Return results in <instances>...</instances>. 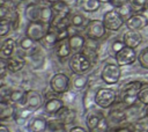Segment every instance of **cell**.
<instances>
[{
  "label": "cell",
  "mask_w": 148,
  "mask_h": 132,
  "mask_svg": "<svg viewBox=\"0 0 148 132\" xmlns=\"http://www.w3.org/2000/svg\"><path fill=\"white\" fill-rule=\"evenodd\" d=\"M143 83L139 80H133L125 83L119 90V101L127 107H132L139 102V93L141 91Z\"/></svg>",
  "instance_id": "6da1fadb"
},
{
  "label": "cell",
  "mask_w": 148,
  "mask_h": 132,
  "mask_svg": "<svg viewBox=\"0 0 148 132\" xmlns=\"http://www.w3.org/2000/svg\"><path fill=\"white\" fill-rule=\"evenodd\" d=\"M68 66L73 74H86L91 68L92 63L83 52H76L71 56Z\"/></svg>",
  "instance_id": "7a4b0ae2"
},
{
  "label": "cell",
  "mask_w": 148,
  "mask_h": 132,
  "mask_svg": "<svg viewBox=\"0 0 148 132\" xmlns=\"http://www.w3.org/2000/svg\"><path fill=\"white\" fill-rule=\"evenodd\" d=\"M117 94L113 89L101 87L95 93V104L101 109H110L116 104Z\"/></svg>",
  "instance_id": "3957f363"
},
{
  "label": "cell",
  "mask_w": 148,
  "mask_h": 132,
  "mask_svg": "<svg viewBox=\"0 0 148 132\" xmlns=\"http://www.w3.org/2000/svg\"><path fill=\"white\" fill-rule=\"evenodd\" d=\"M101 80L106 85H116L121 76V68L117 63H106L101 71Z\"/></svg>",
  "instance_id": "277c9868"
},
{
  "label": "cell",
  "mask_w": 148,
  "mask_h": 132,
  "mask_svg": "<svg viewBox=\"0 0 148 132\" xmlns=\"http://www.w3.org/2000/svg\"><path fill=\"white\" fill-rule=\"evenodd\" d=\"M69 87H71V79L65 73L61 72L54 73L50 79V88L57 95L67 93L69 90Z\"/></svg>",
  "instance_id": "5b68a950"
},
{
  "label": "cell",
  "mask_w": 148,
  "mask_h": 132,
  "mask_svg": "<svg viewBox=\"0 0 148 132\" xmlns=\"http://www.w3.org/2000/svg\"><path fill=\"white\" fill-rule=\"evenodd\" d=\"M102 20L104 22L106 30H109V31H118L125 24V21H126L124 19V16L114 8L105 12Z\"/></svg>",
  "instance_id": "8992f818"
},
{
  "label": "cell",
  "mask_w": 148,
  "mask_h": 132,
  "mask_svg": "<svg viewBox=\"0 0 148 132\" xmlns=\"http://www.w3.org/2000/svg\"><path fill=\"white\" fill-rule=\"evenodd\" d=\"M106 28L104 25L103 20H89L87 25L84 27V35L88 39H95L98 41L103 38L106 34Z\"/></svg>",
  "instance_id": "52a82bcc"
},
{
  "label": "cell",
  "mask_w": 148,
  "mask_h": 132,
  "mask_svg": "<svg viewBox=\"0 0 148 132\" xmlns=\"http://www.w3.org/2000/svg\"><path fill=\"white\" fill-rule=\"evenodd\" d=\"M50 24L43 23L40 21L37 22H29L25 28V36L34 39L37 43H40L42 39L45 37V35L49 32Z\"/></svg>",
  "instance_id": "ba28073f"
},
{
  "label": "cell",
  "mask_w": 148,
  "mask_h": 132,
  "mask_svg": "<svg viewBox=\"0 0 148 132\" xmlns=\"http://www.w3.org/2000/svg\"><path fill=\"white\" fill-rule=\"evenodd\" d=\"M114 59H116V63H117L120 67H123V66H128V65L134 64V63L138 60V53H136L135 49L125 46V47H124L123 50H120L117 54H114Z\"/></svg>",
  "instance_id": "9c48e42d"
},
{
  "label": "cell",
  "mask_w": 148,
  "mask_h": 132,
  "mask_svg": "<svg viewBox=\"0 0 148 132\" xmlns=\"http://www.w3.org/2000/svg\"><path fill=\"white\" fill-rule=\"evenodd\" d=\"M22 105L23 107H29L32 110L39 109L42 105H44L42 94L38 90H35V89L25 90V96H24V101H23Z\"/></svg>",
  "instance_id": "30bf717a"
},
{
  "label": "cell",
  "mask_w": 148,
  "mask_h": 132,
  "mask_svg": "<svg viewBox=\"0 0 148 132\" xmlns=\"http://www.w3.org/2000/svg\"><path fill=\"white\" fill-rule=\"evenodd\" d=\"M125 24H126L127 29H130V30L140 31L141 29H143V28H146L148 25V17L145 16L142 13L132 14L130 17L126 19Z\"/></svg>",
  "instance_id": "8fae6325"
},
{
  "label": "cell",
  "mask_w": 148,
  "mask_h": 132,
  "mask_svg": "<svg viewBox=\"0 0 148 132\" xmlns=\"http://www.w3.org/2000/svg\"><path fill=\"white\" fill-rule=\"evenodd\" d=\"M65 107V102L59 97H49L44 102V111L47 116H56L62 108Z\"/></svg>",
  "instance_id": "7c38bea8"
},
{
  "label": "cell",
  "mask_w": 148,
  "mask_h": 132,
  "mask_svg": "<svg viewBox=\"0 0 148 132\" xmlns=\"http://www.w3.org/2000/svg\"><path fill=\"white\" fill-rule=\"evenodd\" d=\"M27 130L29 132H47L49 131V119L45 117H34L27 124Z\"/></svg>",
  "instance_id": "4fadbf2b"
},
{
  "label": "cell",
  "mask_w": 148,
  "mask_h": 132,
  "mask_svg": "<svg viewBox=\"0 0 148 132\" xmlns=\"http://www.w3.org/2000/svg\"><path fill=\"white\" fill-rule=\"evenodd\" d=\"M123 41H124L126 46L132 47V49H136L142 42V35L138 30H130L128 29L123 35Z\"/></svg>",
  "instance_id": "5bb4252c"
},
{
  "label": "cell",
  "mask_w": 148,
  "mask_h": 132,
  "mask_svg": "<svg viewBox=\"0 0 148 132\" xmlns=\"http://www.w3.org/2000/svg\"><path fill=\"white\" fill-rule=\"evenodd\" d=\"M108 119L110 123H123L127 119V105L123 103L121 108H111L108 115Z\"/></svg>",
  "instance_id": "9a60e30c"
},
{
  "label": "cell",
  "mask_w": 148,
  "mask_h": 132,
  "mask_svg": "<svg viewBox=\"0 0 148 132\" xmlns=\"http://www.w3.org/2000/svg\"><path fill=\"white\" fill-rule=\"evenodd\" d=\"M68 43H69V46L72 49V52L76 53V52H82L83 51V49L86 46V43H87V39L81 34H72L68 38Z\"/></svg>",
  "instance_id": "2e32d148"
},
{
  "label": "cell",
  "mask_w": 148,
  "mask_h": 132,
  "mask_svg": "<svg viewBox=\"0 0 148 132\" xmlns=\"http://www.w3.org/2000/svg\"><path fill=\"white\" fill-rule=\"evenodd\" d=\"M56 117L66 126V125H69L72 123H74V120L76 119V111L67 105H65L57 115Z\"/></svg>",
  "instance_id": "e0dca14e"
},
{
  "label": "cell",
  "mask_w": 148,
  "mask_h": 132,
  "mask_svg": "<svg viewBox=\"0 0 148 132\" xmlns=\"http://www.w3.org/2000/svg\"><path fill=\"white\" fill-rule=\"evenodd\" d=\"M6 64H7V69L10 73H17L23 69V67L25 66V59L21 56H12L8 59H5Z\"/></svg>",
  "instance_id": "ac0fdd59"
},
{
  "label": "cell",
  "mask_w": 148,
  "mask_h": 132,
  "mask_svg": "<svg viewBox=\"0 0 148 132\" xmlns=\"http://www.w3.org/2000/svg\"><path fill=\"white\" fill-rule=\"evenodd\" d=\"M104 117V113L101 112V111H97V110H90L88 113H87V117H86V126H87V130L89 132H92L98 123L101 122V119Z\"/></svg>",
  "instance_id": "d6986e66"
},
{
  "label": "cell",
  "mask_w": 148,
  "mask_h": 132,
  "mask_svg": "<svg viewBox=\"0 0 148 132\" xmlns=\"http://www.w3.org/2000/svg\"><path fill=\"white\" fill-rule=\"evenodd\" d=\"M16 108L10 101H0V120L5 122L6 119L14 118Z\"/></svg>",
  "instance_id": "ffe728a7"
},
{
  "label": "cell",
  "mask_w": 148,
  "mask_h": 132,
  "mask_svg": "<svg viewBox=\"0 0 148 132\" xmlns=\"http://www.w3.org/2000/svg\"><path fill=\"white\" fill-rule=\"evenodd\" d=\"M40 7L36 2L28 3L24 9V16L29 22H37L40 20Z\"/></svg>",
  "instance_id": "44dd1931"
},
{
  "label": "cell",
  "mask_w": 148,
  "mask_h": 132,
  "mask_svg": "<svg viewBox=\"0 0 148 132\" xmlns=\"http://www.w3.org/2000/svg\"><path fill=\"white\" fill-rule=\"evenodd\" d=\"M53 49H54V53H56L57 58H59L60 60L68 58V57L73 53V52H72V49H71V46H69L68 39L59 41V42L56 44V46H54Z\"/></svg>",
  "instance_id": "7402d4cb"
},
{
  "label": "cell",
  "mask_w": 148,
  "mask_h": 132,
  "mask_svg": "<svg viewBox=\"0 0 148 132\" xmlns=\"http://www.w3.org/2000/svg\"><path fill=\"white\" fill-rule=\"evenodd\" d=\"M16 47V42L14 38H6L0 47V59H8L13 56Z\"/></svg>",
  "instance_id": "603a6c76"
},
{
  "label": "cell",
  "mask_w": 148,
  "mask_h": 132,
  "mask_svg": "<svg viewBox=\"0 0 148 132\" xmlns=\"http://www.w3.org/2000/svg\"><path fill=\"white\" fill-rule=\"evenodd\" d=\"M32 112H34V110L29 107H23L22 105L20 109H16V112H15V116H14V119H15L16 124H18V125L25 124L30 119V117L32 116Z\"/></svg>",
  "instance_id": "cb8c5ba5"
},
{
  "label": "cell",
  "mask_w": 148,
  "mask_h": 132,
  "mask_svg": "<svg viewBox=\"0 0 148 132\" xmlns=\"http://www.w3.org/2000/svg\"><path fill=\"white\" fill-rule=\"evenodd\" d=\"M79 6L84 13H95L99 9L101 1L99 0H80Z\"/></svg>",
  "instance_id": "d4e9b609"
},
{
  "label": "cell",
  "mask_w": 148,
  "mask_h": 132,
  "mask_svg": "<svg viewBox=\"0 0 148 132\" xmlns=\"http://www.w3.org/2000/svg\"><path fill=\"white\" fill-rule=\"evenodd\" d=\"M89 78L86 74H73L71 79V86L75 89H84L88 86Z\"/></svg>",
  "instance_id": "484cf974"
},
{
  "label": "cell",
  "mask_w": 148,
  "mask_h": 132,
  "mask_svg": "<svg viewBox=\"0 0 148 132\" xmlns=\"http://www.w3.org/2000/svg\"><path fill=\"white\" fill-rule=\"evenodd\" d=\"M88 21L89 20H87V17L82 13H79V12H76V13L72 12L69 15V23H71V25L75 27V28H81V27L84 28L87 25Z\"/></svg>",
  "instance_id": "4316f807"
},
{
  "label": "cell",
  "mask_w": 148,
  "mask_h": 132,
  "mask_svg": "<svg viewBox=\"0 0 148 132\" xmlns=\"http://www.w3.org/2000/svg\"><path fill=\"white\" fill-rule=\"evenodd\" d=\"M59 42L58 39V34H57V30L54 29H49V32L45 35V37L42 39V44L44 46H50V47H54L56 44Z\"/></svg>",
  "instance_id": "83f0119b"
},
{
  "label": "cell",
  "mask_w": 148,
  "mask_h": 132,
  "mask_svg": "<svg viewBox=\"0 0 148 132\" xmlns=\"http://www.w3.org/2000/svg\"><path fill=\"white\" fill-rule=\"evenodd\" d=\"M36 43H37V42H35L34 39L29 38L28 36H24V37H22V38L18 41V46H20L21 50H23V51L30 53L31 51H35V50L37 49V47H36Z\"/></svg>",
  "instance_id": "f1b7e54d"
},
{
  "label": "cell",
  "mask_w": 148,
  "mask_h": 132,
  "mask_svg": "<svg viewBox=\"0 0 148 132\" xmlns=\"http://www.w3.org/2000/svg\"><path fill=\"white\" fill-rule=\"evenodd\" d=\"M128 6L133 14L142 13L148 7V0H130Z\"/></svg>",
  "instance_id": "f546056e"
},
{
  "label": "cell",
  "mask_w": 148,
  "mask_h": 132,
  "mask_svg": "<svg viewBox=\"0 0 148 132\" xmlns=\"http://www.w3.org/2000/svg\"><path fill=\"white\" fill-rule=\"evenodd\" d=\"M52 19H53V10H52L51 5L42 6L40 7V20L39 21L43 22V23L50 24Z\"/></svg>",
  "instance_id": "4dcf8cb0"
},
{
  "label": "cell",
  "mask_w": 148,
  "mask_h": 132,
  "mask_svg": "<svg viewBox=\"0 0 148 132\" xmlns=\"http://www.w3.org/2000/svg\"><path fill=\"white\" fill-rule=\"evenodd\" d=\"M24 96H25V90L21 89V88H17V89H13L12 93H10V96H9V101L14 104H23V101H24Z\"/></svg>",
  "instance_id": "1f68e13d"
},
{
  "label": "cell",
  "mask_w": 148,
  "mask_h": 132,
  "mask_svg": "<svg viewBox=\"0 0 148 132\" xmlns=\"http://www.w3.org/2000/svg\"><path fill=\"white\" fill-rule=\"evenodd\" d=\"M65 130V125L54 116V118L49 119V131L50 132H61Z\"/></svg>",
  "instance_id": "d6a6232c"
},
{
  "label": "cell",
  "mask_w": 148,
  "mask_h": 132,
  "mask_svg": "<svg viewBox=\"0 0 148 132\" xmlns=\"http://www.w3.org/2000/svg\"><path fill=\"white\" fill-rule=\"evenodd\" d=\"M13 30V23L8 19H0V36L5 37L9 31Z\"/></svg>",
  "instance_id": "836d02e7"
},
{
  "label": "cell",
  "mask_w": 148,
  "mask_h": 132,
  "mask_svg": "<svg viewBox=\"0 0 148 132\" xmlns=\"http://www.w3.org/2000/svg\"><path fill=\"white\" fill-rule=\"evenodd\" d=\"M138 61L142 68L148 69V47H145L140 51V53L138 54Z\"/></svg>",
  "instance_id": "e575fe53"
},
{
  "label": "cell",
  "mask_w": 148,
  "mask_h": 132,
  "mask_svg": "<svg viewBox=\"0 0 148 132\" xmlns=\"http://www.w3.org/2000/svg\"><path fill=\"white\" fill-rule=\"evenodd\" d=\"M125 46H126V45H125V43H124L123 39H114V41L111 43L110 50H111V52H112L113 54H117V53H118L120 50H123Z\"/></svg>",
  "instance_id": "d590c367"
},
{
  "label": "cell",
  "mask_w": 148,
  "mask_h": 132,
  "mask_svg": "<svg viewBox=\"0 0 148 132\" xmlns=\"http://www.w3.org/2000/svg\"><path fill=\"white\" fill-rule=\"evenodd\" d=\"M12 90L13 89L9 86L2 85L1 88H0V96H1V100L0 101H9V96H10Z\"/></svg>",
  "instance_id": "8d00e7d4"
},
{
  "label": "cell",
  "mask_w": 148,
  "mask_h": 132,
  "mask_svg": "<svg viewBox=\"0 0 148 132\" xmlns=\"http://www.w3.org/2000/svg\"><path fill=\"white\" fill-rule=\"evenodd\" d=\"M139 102L143 105H148V86L142 87L141 91L139 93Z\"/></svg>",
  "instance_id": "74e56055"
},
{
  "label": "cell",
  "mask_w": 148,
  "mask_h": 132,
  "mask_svg": "<svg viewBox=\"0 0 148 132\" xmlns=\"http://www.w3.org/2000/svg\"><path fill=\"white\" fill-rule=\"evenodd\" d=\"M128 1L130 0H111V5L113 6L114 9H118V8H121L126 5H128Z\"/></svg>",
  "instance_id": "f35d334b"
},
{
  "label": "cell",
  "mask_w": 148,
  "mask_h": 132,
  "mask_svg": "<svg viewBox=\"0 0 148 132\" xmlns=\"http://www.w3.org/2000/svg\"><path fill=\"white\" fill-rule=\"evenodd\" d=\"M110 132H133V130L131 127H127V126H119V127L113 129Z\"/></svg>",
  "instance_id": "ab89813d"
},
{
  "label": "cell",
  "mask_w": 148,
  "mask_h": 132,
  "mask_svg": "<svg viewBox=\"0 0 148 132\" xmlns=\"http://www.w3.org/2000/svg\"><path fill=\"white\" fill-rule=\"evenodd\" d=\"M68 132H89V131H88V130H86V129H84V127H82V126L76 125V126L71 127V129L68 130Z\"/></svg>",
  "instance_id": "60d3db41"
},
{
  "label": "cell",
  "mask_w": 148,
  "mask_h": 132,
  "mask_svg": "<svg viewBox=\"0 0 148 132\" xmlns=\"http://www.w3.org/2000/svg\"><path fill=\"white\" fill-rule=\"evenodd\" d=\"M0 132H10V130H9V127L7 125H5L3 123H1L0 124Z\"/></svg>",
  "instance_id": "b9f144b4"
},
{
  "label": "cell",
  "mask_w": 148,
  "mask_h": 132,
  "mask_svg": "<svg viewBox=\"0 0 148 132\" xmlns=\"http://www.w3.org/2000/svg\"><path fill=\"white\" fill-rule=\"evenodd\" d=\"M44 2H46L47 5H53V3H56V2H58L59 0H43Z\"/></svg>",
  "instance_id": "7bdbcfd3"
},
{
  "label": "cell",
  "mask_w": 148,
  "mask_h": 132,
  "mask_svg": "<svg viewBox=\"0 0 148 132\" xmlns=\"http://www.w3.org/2000/svg\"><path fill=\"white\" fill-rule=\"evenodd\" d=\"M101 1V3H110L111 2V0H99Z\"/></svg>",
  "instance_id": "ee69618b"
},
{
  "label": "cell",
  "mask_w": 148,
  "mask_h": 132,
  "mask_svg": "<svg viewBox=\"0 0 148 132\" xmlns=\"http://www.w3.org/2000/svg\"><path fill=\"white\" fill-rule=\"evenodd\" d=\"M145 116L148 118V105H146V109H145Z\"/></svg>",
  "instance_id": "f6af8a7d"
},
{
  "label": "cell",
  "mask_w": 148,
  "mask_h": 132,
  "mask_svg": "<svg viewBox=\"0 0 148 132\" xmlns=\"http://www.w3.org/2000/svg\"><path fill=\"white\" fill-rule=\"evenodd\" d=\"M61 132H65V131H61Z\"/></svg>",
  "instance_id": "bcb514c9"
}]
</instances>
